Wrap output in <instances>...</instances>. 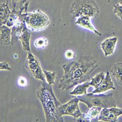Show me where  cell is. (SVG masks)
Returning a JSON list of instances; mask_svg holds the SVG:
<instances>
[{"label":"cell","instance_id":"83f0119b","mask_svg":"<svg viewBox=\"0 0 122 122\" xmlns=\"http://www.w3.org/2000/svg\"><path fill=\"white\" fill-rule=\"evenodd\" d=\"M118 4L122 5V0H118Z\"/></svg>","mask_w":122,"mask_h":122},{"label":"cell","instance_id":"d4e9b609","mask_svg":"<svg viewBox=\"0 0 122 122\" xmlns=\"http://www.w3.org/2000/svg\"><path fill=\"white\" fill-rule=\"evenodd\" d=\"M0 70L12 71V69L10 67L8 63L6 62H0Z\"/></svg>","mask_w":122,"mask_h":122},{"label":"cell","instance_id":"9a60e30c","mask_svg":"<svg viewBox=\"0 0 122 122\" xmlns=\"http://www.w3.org/2000/svg\"><path fill=\"white\" fill-rule=\"evenodd\" d=\"M30 31L31 30L28 28L26 25L24 28L20 40L22 44V47L25 51H30Z\"/></svg>","mask_w":122,"mask_h":122},{"label":"cell","instance_id":"d6986e66","mask_svg":"<svg viewBox=\"0 0 122 122\" xmlns=\"http://www.w3.org/2000/svg\"><path fill=\"white\" fill-rule=\"evenodd\" d=\"M90 86L88 81L78 84L76 86L75 89L71 92L70 94L73 96H82L87 94V90Z\"/></svg>","mask_w":122,"mask_h":122},{"label":"cell","instance_id":"ac0fdd59","mask_svg":"<svg viewBox=\"0 0 122 122\" xmlns=\"http://www.w3.org/2000/svg\"><path fill=\"white\" fill-rule=\"evenodd\" d=\"M111 75L118 85L122 86V62H117L113 65L111 70Z\"/></svg>","mask_w":122,"mask_h":122},{"label":"cell","instance_id":"ffe728a7","mask_svg":"<svg viewBox=\"0 0 122 122\" xmlns=\"http://www.w3.org/2000/svg\"><path fill=\"white\" fill-rule=\"evenodd\" d=\"M8 3L9 7H11L12 9L20 10L25 6H28L29 4V0H6Z\"/></svg>","mask_w":122,"mask_h":122},{"label":"cell","instance_id":"4fadbf2b","mask_svg":"<svg viewBox=\"0 0 122 122\" xmlns=\"http://www.w3.org/2000/svg\"><path fill=\"white\" fill-rule=\"evenodd\" d=\"M75 24L79 26L82 27V28L87 29L90 31H92V32L97 34V36H101V35H102L101 32H99L98 30L95 28L94 26L92 25L90 17L81 16V17H78L77 20L75 21Z\"/></svg>","mask_w":122,"mask_h":122},{"label":"cell","instance_id":"7c38bea8","mask_svg":"<svg viewBox=\"0 0 122 122\" xmlns=\"http://www.w3.org/2000/svg\"><path fill=\"white\" fill-rule=\"evenodd\" d=\"M101 107H100L93 106L89 108L86 113L82 114L79 118L80 121H86V122H98L99 119Z\"/></svg>","mask_w":122,"mask_h":122},{"label":"cell","instance_id":"277c9868","mask_svg":"<svg viewBox=\"0 0 122 122\" xmlns=\"http://www.w3.org/2000/svg\"><path fill=\"white\" fill-rule=\"evenodd\" d=\"M79 101L87 105L88 108L93 106L100 107L101 108H107L115 107L116 103L112 93L100 94V93H87L82 96H78Z\"/></svg>","mask_w":122,"mask_h":122},{"label":"cell","instance_id":"7402d4cb","mask_svg":"<svg viewBox=\"0 0 122 122\" xmlns=\"http://www.w3.org/2000/svg\"><path fill=\"white\" fill-rule=\"evenodd\" d=\"M43 71L45 77L46 82L50 86H53L55 83L56 73L53 71H48L46 70H43Z\"/></svg>","mask_w":122,"mask_h":122},{"label":"cell","instance_id":"44dd1931","mask_svg":"<svg viewBox=\"0 0 122 122\" xmlns=\"http://www.w3.org/2000/svg\"><path fill=\"white\" fill-rule=\"evenodd\" d=\"M105 73L103 71L98 73L95 75L94 77L92 78L90 81L89 82L90 86H92L95 89L97 88L99 85L103 82V81L104 80V78H105Z\"/></svg>","mask_w":122,"mask_h":122},{"label":"cell","instance_id":"52a82bcc","mask_svg":"<svg viewBox=\"0 0 122 122\" xmlns=\"http://www.w3.org/2000/svg\"><path fill=\"white\" fill-rule=\"evenodd\" d=\"M79 100L78 97H75L68 101L67 103L61 104L59 107V111L61 116L70 115L74 118H79L82 115L79 106Z\"/></svg>","mask_w":122,"mask_h":122},{"label":"cell","instance_id":"8992f818","mask_svg":"<svg viewBox=\"0 0 122 122\" xmlns=\"http://www.w3.org/2000/svg\"><path fill=\"white\" fill-rule=\"evenodd\" d=\"M25 67L34 78L41 81L42 82H46L45 77L40 62L37 57L30 51L28 52L27 58L25 62Z\"/></svg>","mask_w":122,"mask_h":122},{"label":"cell","instance_id":"484cf974","mask_svg":"<svg viewBox=\"0 0 122 122\" xmlns=\"http://www.w3.org/2000/svg\"><path fill=\"white\" fill-rule=\"evenodd\" d=\"M18 85L20 86H22V87H25V86H27V80L26 79L22 76H20L18 78Z\"/></svg>","mask_w":122,"mask_h":122},{"label":"cell","instance_id":"7a4b0ae2","mask_svg":"<svg viewBox=\"0 0 122 122\" xmlns=\"http://www.w3.org/2000/svg\"><path fill=\"white\" fill-rule=\"evenodd\" d=\"M36 96L42 106L46 122H63L59 111L61 104L56 97L52 86L42 82L36 92Z\"/></svg>","mask_w":122,"mask_h":122},{"label":"cell","instance_id":"4316f807","mask_svg":"<svg viewBox=\"0 0 122 122\" xmlns=\"http://www.w3.org/2000/svg\"><path fill=\"white\" fill-rule=\"evenodd\" d=\"M65 56L67 59H73L75 57V53L72 50H67V51L65 52Z\"/></svg>","mask_w":122,"mask_h":122},{"label":"cell","instance_id":"e0dca14e","mask_svg":"<svg viewBox=\"0 0 122 122\" xmlns=\"http://www.w3.org/2000/svg\"><path fill=\"white\" fill-rule=\"evenodd\" d=\"M28 7H29L28 6H25V7H22L21 9L18 10L12 9L11 12H10L9 17L6 25H7V26L9 27V28L12 27L13 25L15 23V21L18 19L20 15H21L22 13L27 12V10H28Z\"/></svg>","mask_w":122,"mask_h":122},{"label":"cell","instance_id":"3957f363","mask_svg":"<svg viewBox=\"0 0 122 122\" xmlns=\"http://www.w3.org/2000/svg\"><path fill=\"white\" fill-rule=\"evenodd\" d=\"M100 8L95 0H74L71 3L70 13L74 18L81 16L97 17Z\"/></svg>","mask_w":122,"mask_h":122},{"label":"cell","instance_id":"603a6c76","mask_svg":"<svg viewBox=\"0 0 122 122\" xmlns=\"http://www.w3.org/2000/svg\"><path fill=\"white\" fill-rule=\"evenodd\" d=\"M48 43V39L44 37H42L35 40L34 46L37 48H43L47 46Z\"/></svg>","mask_w":122,"mask_h":122},{"label":"cell","instance_id":"cb8c5ba5","mask_svg":"<svg viewBox=\"0 0 122 122\" xmlns=\"http://www.w3.org/2000/svg\"><path fill=\"white\" fill-rule=\"evenodd\" d=\"M114 14L122 20V5L118 4L114 6Z\"/></svg>","mask_w":122,"mask_h":122},{"label":"cell","instance_id":"8fae6325","mask_svg":"<svg viewBox=\"0 0 122 122\" xmlns=\"http://www.w3.org/2000/svg\"><path fill=\"white\" fill-rule=\"evenodd\" d=\"M110 90H115V87L114 82L112 79L111 73L108 71H107L105 78L103 81V82L99 85L97 88L95 89L92 92V93L96 94V93H104Z\"/></svg>","mask_w":122,"mask_h":122},{"label":"cell","instance_id":"30bf717a","mask_svg":"<svg viewBox=\"0 0 122 122\" xmlns=\"http://www.w3.org/2000/svg\"><path fill=\"white\" fill-rule=\"evenodd\" d=\"M117 41H118L117 37L114 36L107 38L101 42L100 46L104 53V56L107 57L109 56L114 54Z\"/></svg>","mask_w":122,"mask_h":122},{"label":"cell","instance_id":"6da1fadb","mask_svg":"<svg viewBox=\"0 0 122 122\" xmlns=\"http://www.w3.org/2000/svg\"><path fill=\"white\" fill-rule=\"evenodd\" d=\"M97 67V61L90 56H83L77 61L64 64V75L59 81L58 87L62 91H67L87 81Z\"/></svg>","mask_w":122,"mask_h":122},{"label":"cell","instance_id":"5bb4252c","mask_svg":"<svg viewBox=\"0 0 122 122\" xmlns=\"http://www.w3.org/2000/svg\"><path fill=\"white\" fill-rule=\"evenodd\" d=\"M11 29L7 25L0 26V44L9 45L11 44Z\"/></svg>","mask_w":122,"mask_h":122},{"label":"cell","instance_id":"9c48e42d","mask_svg":"<svg viewBox=\"0 0 122 122\" xmlns=\"http://www.w3.org/2000/svg\"><path fill=\"white\" fill-rule=\"evenodd\" d=\"M25 13L20 15L19 18L15 21L11 29V45H14L20 40L24 28L26 26L25 21Z\"/></svg>","mask_w":122,"mask_h":122},{"label":"cell","instance_id":"ba28073f","mask_svg":"<svg viewBox=\"0 0 122 122\" xmlns=\"http://www.w3.org/2000/svg\"><path fill=\"white\" fill-rule=\"evenodd\" d=\"M122 115V109L115 107L102 108L100 112L98 121L107 122H117L118 117Z\"/></svg>","mask_w":122,"mask_h":122},{"label":"cell","instance_id":"5b68a950","mask_svg":"<svg viewBox=\"0 0 122 122\" xmlns=\"http://www.w3.org/2000/svg\"><path fill=\"white\" fill-rule=\"evenodd\" d=\"M25 21L28 29L36 32L44 30L50 23L48 16L40 9L25 12Z\"/></svg>","mask_w":122,"mask_h":122},{"label":"cell","instance_id":"2e32d148","mask_svg":"<svg viewBox=\"0 0 122 122\" xmlns=\"http://www.w3.org/2000/svg\"><path fill=\"white\" fill-rule=\"evenodd\" d=\"M11 12L7 1L0 3V26L6 25L9 17Z\"/></svg>","mask_w":122,"mask_h":122}]
</instances>
